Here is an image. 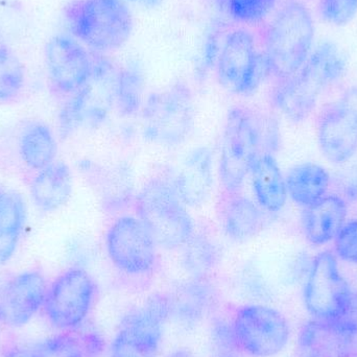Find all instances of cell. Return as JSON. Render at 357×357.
<instances>
[{
    "label": "cell",
    "instance_id": "6da1fadb",
    "mask_svg": "<svg viewBox=\"0 0 357 357\" xmlns=\"http://www.w3.org/2000/svg\"><path fill=\"white\" fill-rule=\"evenodd\" d=\"M279 146L278 127L243 106L227 113L220 142L218 178L224 193L241 192L256 159Z\"/></svg>",
    "mask_w": 357,
    "mask_h": 357
},
{
    "label": "cell",
    "instance_id": "7a4b0ae2",
    "mask_svg": "<svg viewBox=\"0 0 357 357\" xmlns=\"http://www.w3.org/2000/svg\"><path fill=\"white\" fill-rule=\"evenodd\" d=\"M345 73V56L340 48L333 42H322L294 77L278 82L273 92V104L289 121H305L323 92L339 83Z\"/></svg>",
    "mask_w": 357,
    "mask_h": 357
},
{
    "label": "cell",
    "instance_id": "3957f363",
    "mask_svg": "<svg viewBox=\"0 0 357 357\" xmlns=\"http://www.w3.org/2000/svg\"><path fill=\"white\" fill-rule=\"evenodd\" d=\"M316 25L310 8L300 1L285 2L273 16L264 33V63L278 82L294 77L314 47Z\"/></svg>",
    "mask_w": 357,
    "mask_h": 357
},
{
    "label": "cell",
    "instance_id": "277c9868",
    "mask_svg": "<svg viewBox=\"0 0 357 357\" xmlns=\"http://www.w3.org/2000/svg\"><path fill=\"white\" fill-rule=\"evenodd\" d=\"M133 205L136 216L152 233L159 248L180 250L195 233L192 218L173 178H150L138 191Z\"/></svg>",
    "mask_w": 357,
    "mask_h": 357
},
{
    "label": "cell",
    "instance_id": "5b68a950",
    "mask_svg": "<svg viewBox=\"0 0 357 357\" xmlns=\"http://www.w3.org/2000/svg\"><path fill=\"white\" fill-rule=\"evenodd\" d=\"M73 36L96 52L123 47L133 31V16L125 0H79L67 13Z\"/></svg>",
    "mask_w": 357,
    "mask_h": 357
},
{
    "label": "cell",
    "instance_id": "8992f818",
    "mask_svg": "<svg viewBox=\"0 0 357 357\" xmlns=\"http://www.w3.org/2000/svg\"><path fill=\"white\" fill-rule=\"evenodd\" d=\"M224 339L252 357H273L282 352L291 337L289 321L276 308L245 304L233 310L227 324L220 323Z\"/></svg>",
    "mask_w": 357,
    "mask_h": 357
},
{
    "label": "cell",
    "instance_id": "52a82bcc",
    "mask_svg": "<svg viewBox=\"0 0 357 357\" xmlns=\"http://www.w3.org/2000/svg\"><path fill=\"white\" fill-rule=\"evenodd\" d=\"M140 111L144 137L158 146L175 148L184 144L195 127L192 94L183 84L151 94Z\"/></svg>",
    "mask_w": 357,
    "mask_h": 357
},
{
    "label": "cell",
    "instance_id": "ba28073f",
    "mask_svg": "<svg viewBox=\"0 0 357 357\" xmlns=\"http://www.w3.org/2000/svg\"><path fill=\"white\" fill-rule=\"evenodd\" d=\"M215 68L220 85L238 96L253 93L268 75L264 54L245 27L227 33L216 56Z\"/></svg>",
    "mask_w": 357,
    "mask_h": 357
},
{
    "label": "cell",
    "instance_id": "9c48e42d",
    "mask_svg": "<svg viewBox=\"0 0 357 357\" xmlns=\"http://www.w3.org/2000/svg\"><path fill=\"white\" fill-rule=\"evenodd\" d=\"M105 243L111 264L127 276H148L158 264V245L137 216L115 220L107 231Z\"/></svg>",
    "mask_w": 357,
    "mask_h": 357
},
{
    "label": "cell",
    "instance_id": "30bf717a",
    "mask_svg": "<svg viewBox=\"0 0 357 357\" xmlns=\"http://www.w3.org/2000/svg\"><path fill=\"white\" fill-rule=\"evenodd\" d=\"M98 296L93 277L79 266L61 273L48 287L44 312L52 326L60 331L75 329L91 312Z\"/></svg>",
    "mask_w": 357,
    "mask_h": 357
},
{
    "label": "cell",
    "instance_id": "8fae6325",
    "mask_svg": "<svg viewBox=\"0 0 357 357\" xmlns=\"http://www.w3.org/2000/svg\"><path fill=\"white\" fill-rule=\"evenodd\" d=\"M352 287L340 270L337 256L323 251L312 260L303 289L306 310L316 320H335L343 310Z\"/></svg>",
    "mask_w": 357,
    "mask_h": 357
},
{
    "label": "cell",
    "instance_id": "7c38bea8",
    "mask_svg": "<svg viewBox=\"0 0 357 357\" xmlns=\"http://www.w3.org/2000/svg\"><path fill=\"white\" fill-rule=\"evenodd\" d=\"M45 65L52 88L63 96H73L89 81L94 56L77 38L62 33L48 41Z\"/></svg>",
    "mask_w": 357,
    "mask_h": 357
},
{
    "label": "cell",
    "instance_id": "4fadbf2b",
    "mask_svg": "<svg viewBox=\"0 0 357 357\" xmlns=\"http://www.w3.org/2000/svg\"><path fill=\"white\" fill-rule=\"evenodd\" d=\"M319 148L333 165L351 160L357 153V111L343 98L328 107L317 125Z\"/></svg>",
    "mask_w": 357,
    "mask_h": 357
},
{
    "label": "cell",
    "instance_id": "5bb4252c",
    "mask_svg": "<svg viewBox=\"0 0 357 357\" xmlns=\"http://www.w3.org/2000/svg\"><path fill=\"white\" fill-rule=\"evenodd\" d=\"M47 281L40 271H26L10 278L0 293V314L4 325L24 326L44 307Z\"/></svg>",
    "mask_w": 357,
    "mask_h": 357
},
{
    "label": "cell",
    "instance_id": "9a60e30c",
    "mask_svg": "<svg viewBox=\"0 0 357 357\" xmlns=\"http://www.w3.org/2000/svg\"><path fill=\"white\" fill-rule=\"evenodd\" d=\"M106 342L96 331H63L36 345L12 346L4 350V357H100Z\"/></svg>",
    "mask_w": 357,
    "mask_h": 357
},
{
    "label": "cell",
    "instance_id": "2e32d148",
    "mask_svg": "<svg viewBox=\"0 0 357 357\" xmlns=\"http://www.w3.org/2000/svg\"><path fill=\"white\" fill-rule=\"evenodd\" d=\"M173 180L187 207L202 205L213 186V157L209 149L199 146L190 151Z\"/></svg>",
    "mask_w": 357,
    "mask_h": 357
},
{
    "label": "cell",
    "instance_id": "e0dca14e",
    "mask_svg": "<svg viewBox=\"0 0 357 357\" xmlns=\"http://www.w3.org/2000/svg\"><path fill=\"white\" fill-rule=\"evenodd\" d=\"M347 202L337 195H327L318 203L304 208L302 229L305 238L316 247L331 243L347 220Z\"/></svg>",
    "mask_w": 357,
    "mask_h": 357
},
{
    "label": "cell",
    "instance_id": "ac0fdd59",
    "mask_svg": "<svg viewBox=\"0 0 357 357\" xmlns=\"http://www.w3.org/2000/svg\"><path fill=\"white\" fill-rule=\"evenodd\" d=\"M357 340L348 337L326 321H310L298 337L301 357H356Z\"/></svg>",
    "mask_w": 357,
    "mask_h": 357
},
{
    "label": "cell",
    "instance_id": "d6986e66",
    "mask_svg": "<svg viewBox=\"0 0 357 357\" xmlns=\"http://www.w3.org/2000/svg\"><path fill=\"white\" fill-rule=\"evenodd\" d=\"M218 216L225 234L234 241H247L255 236L264 222V210L241 192L222 193Z\"/></svg>",
    "mask_w": 357,
    "mask_h": 357
},
{
    "label": "cell",
    "instance_id": "ffe728a7",
    "mask_svg": "<svg viewBox=\"0 0 357 357\" xmlns=\"http://www.w3.org/2000/svg\"><path fill=\"white\" fill-rule=\"evenodd\" d=\"M169 296L172 317L186 326L201 322L218 302V291L208 279L190 278Z\"/></svg>",
    "mask_w": 357,
    "mask_h": 357
},
{
    "label": "cell",
    "instance_id": "44dd1931",
    "mask_svg": "<svg viewBox=\"0 0 357 357\" xmlns=\"http://www.w3.org/2000/svg\"><path fill=\"white\" fill-rule=\"evenodd\" d=\"M73 190V173L63 161H54L45 169L36 172L29 184L31 199L45 212L56 211L66 205Z\"/></svg>",
    "mask_w": 357,
    "mask_h": 357
},
{
    "label": "cell",
    "instance_id": "7402d4cb",
    "mask_svg": "<svg viewBox=\"0 0 357 357\" xmlns=\"http://www.w3.org/2000/svg\"><path fill=\"white\" fill-rule=\"evenodd\" d=\"M250 176L259 207L268 213H279L284 208L289 195L284 176L274 155L270 153L260 154Z\"/></svg>",
    "mask_w": 357,
    "mask_h": 357
},
{
    "label": "cell",
    "instance_id": "603a6c76",
    "mask_svg": "<svg viewBox=\"0 0 357 357\" xmlns=\"http://www.w3.org/2000/svg\"><path fill=\"white\" fill-rule=\"evenodd\" d=\"M285 183L289 197L297 205L307 208L328 195L331 176L321 165L305 162L291 167Z\"/></svg>",
    "mask_w": 357,
    "mask_h": 357
},
{
    "label": "cell",
    "instance_id": "cb8c5ba5",
    "mask_svg": "<svg viewBox=\"0 0 357 357\" xmlns=\"http://www.w3.org/2000/svg\"><path fill=\"white\" fill-rule=\"evenodd\" d=\"M25 222V205L21 195L0 187V266L16 252Z\"/></svg>",
    "mask_w": 357,
    "mask_h": 357
},
{
    "label": "cell",
    "instance_id": "d4e9b609",
    "mask_svg": "<svg viewBox=\"0 0 357 357\" xmlns=\"http://www.w3.org/2000/svg\"><path fill=\"white\" fill-rule=\"evenodd\" d=\"M19 154L25 167L39 172L54 163L58 154L56 136L48 126L35 123L25 128L19 142Z\"/></svg>",
    "mask_w": 357,
    "mask_h": 357
},
{
    "label": "cell",
    "instance_id": "484cf974",
    "mask_svg": "<svg viewBox=\"0 0 357 357\" xmlns=\"http://www.w3.org/2000/svg\"><path fill=\"white\" fill-rule=\"evenodd\" d=\"M181 261L190 278L208 279L220 264V250L213 238L195 232L181 248Z\"/></svg>",
    "mask_w": 357,
    "mask_h": 357
},
{
    "label": "cell",
    "instance_id": "4316f807",
    "mask_svg": "<svg viewBox=\"0 0 357 357\" xmlns=\"http://www.w3.org/2000/svg\"><path fill=\"white\" fill-rule=\"evenodd\" d=\"M144 75L137 66L119 68L115 85V106L123 115L135 114L142 110Z\"/></svg>",
    "mask_w": 357,
    "mask_h": 357
},
{
    "label": "cell",
    "instance_id": "83f0119b",
    "mask_svg": "<svg viewBox=\"0 0 357 357\" xmlns=\"http://www.w3.org/2000/svg\"><path fill=\"white\" fill-rule=\"evenodd\" d=\"M25 85L22 62L8 46L0 44V102L16 100Z\"/></svg>",
    "mask_w": 357,
    "mask_h": 357
},
{
    "label": "cell",
    "instance_id": "f1b7e54d",
    "mask_svg": "<svg viewBox=\"0 0 357 357\" xmlns=\"http://www.w3.org/2000/svg\"><path fill=\"white\" fill-rule=\"evenodd\" d=\"M220 8L235 22L254 25L273 14L277 0H218Z\"/></svg>",
    "mask_w": 357,
    "mask_h": 357
},
{
    "label": "cell",
    "instance_id": "f546056e",
    "mask_svg": "<svg viewBox=\"0 0 357 357\" xmlns=\"http://www.w3.org/2000/svg\"><path fill=\"white\" fill-rule=\"evenodd\" d=\"M160 344L119 328L111 344L109 357H157Z\"/></svg>",
    "mask_w": 357,
    "mask_h": 357
},
{
    "label": "cell",
    "instance_id": "4dcf8cb0",
    "mask_svg": "<svg viewBox=\"0 0 357 357\" xmlns=\"http://www.w3.org/2000/svg\"><path fill=\"white\" fill-rule=\"evenodd\" d=\"M319 13L328 24L344 26L356 18L357 0H320Z\"/></svg>",
    "mask_w": 357,
    "mask_h": 357
},
{
    "label": "cell",
    "instance_id": "1f68e13d",
    "mask_svg": "<svg viewBox=\"0 0 357 357\" xmlns=\"http://www.w3.org/2000/svg\"><path fill=\"white\" fill-rule=\"evenodd\" d=\"M333 243L337 258L348 264H357V218L346 220Z\"/></svg>",
    "mask_w": 357,
    "mask_h": 357
},
{
    "label": "cell",
    "instance_id": "d6a6232c",
    "mask_svg": "<svg viewBox=\"0 0 357 357\" xmlns=\"http://www.w3.org/2000/svg\"><path fill=\"white\" fill-rule=\"evenodd\" d=\"M342 333L357 340V291L352 289L345 306L335 320L331 321Z\"/></svg>",
    "mask_w": 357,
    "mask_h": 357
},
{
    "label": "cell",
    "instance_id": "836d02e7",
    "mask_svg": "<svg viewBox=\"0 0 357 357\" xmlns=\"http://www.w3.org/2000/svg\"><path fill=\"white\" fill-rule=\"evenodd\" d=\"M127 1L135 2V3L146 6V8H157V6H160L162 0H127Z\"/></svg>",
    "mask_w": 357,
    "mask_h": 357
},
{
    "label": "cell",
    "instance_id": "e575fe53",
    "mask_svg": "<svg viewBox=\"0 0 357 357\" xmlns=\"http://www.w3.org/2000/svg\"><path fill=\"white\" fill-rule=\"evenodd\" d=\"M169 357H192L187 350H177V351L172 354Z\"/></svg>",
    "mask_w": 357,
    "mask_h": 357
},
{
    "label": "cell",
    "instance_id": "d590c367",
    "mask_svg": "<svg viewBox=\"0 0 357 357\" xmlns=\"http://www.w3.org/2000/svg\"><path fill=\"white\" fill-rule=\"evenodd\" d=\"M4 322L3 320H2L1 314H0V333H1L2 327H3Z\"/></svg>",
    "mask_w": 357,
    "mask_h": 357
},
{
    "label": "cell",
    "instance_id": "8d00e7d4",
    "mask_svg": "<svg viewBox=\"0 0 357 357\" xmlns=\"http://www.w3.org/2000/svg\"><path fill=\"white\" fill-rule=\"evenodd\" d=\"M225 357H233V356H225Z\"/></svg>",
    "mask_w": 357,
    "mask_h": 357
},
{
    "label": "cell",
    "instance_id": "74e56055",
    "mask_svg": "<svg viewBox=\"0 0 357 357\" xmlns=\"http://www.w3.org/2000/svg\"><path fill=\"white\" fill-rule=\"evenodd\" d=\"M356 356H357V349H356Z\"/></svg>",
    "mask_w": 357,
    "mask_h": 357
},
{
    "label": "cell",
    "instance_id": "f35d334b",
    "mask_svg": "<svg viewBox=\"0 0 357 357\" xmlns=\"http://www.w3.org/2000/svg\"><path fill=\"white\" fill-rule=\"evenodd\" d=\"M356 357H357V356Z\"/></svg>",
    "mask_w": 357,
    "mask_h": 357
}]
</instances>
